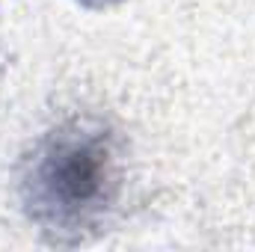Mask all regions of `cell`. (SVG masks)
<instances>
[{
  "mask_svg": "<svg viewBox=\"0 0 255 252\" xmlns=\"http://www.w3.org/2000/svg\"><path fill=\"white\" fill-rule=\"evenodd\" d=\"M27 214L51 235L80 238L119 196L116 139L95 119H68L45 133L21 175Z\"/></svg>",
  "mask_w": 255,
  "mask_h": 252,
  "instance_id": "1",
  "label": "cell"
}]
</instances>
